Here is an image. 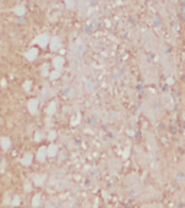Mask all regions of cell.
I'll return each mask as SVG.
<instances>
[{
	"mask_svg": "<svg viewBox=\"0 0 185 208\" xmlns=\"http://www.w3.org/2000/svg\"><path fill=\"white\" fill-rule=\"evenodd\" d=\"M0 143H2V148H3V149H9V148H10V139H7V137H3Z\"/></svg>",
	"mask_w": 185,
	"mask_h": 208,
	"instance_id": "cell-1",
	"label": "cell"
},
{
	"mask_svg": "<svg viewBox=\"0 0 185 208\" xmlns=\"http://www.w3.org/2000/svg\"><path fill=\"white\" fill-rule=\"evenodd\" d=\"M31 159H32V156H31L29 153H26V155H25V158H23V160H22V162H23V165H29V163H31Z\"/></svg>",
	"mask_w": 185,
	"mask_h": 208,
	"instance_id": "cell-3",
	"label": "cell"
},
{
	"mask_svg": "<svg viewBox=\"0 0 185 208\" xmlns=\"http://www.w3.org/2000/svg\"><path fill=\"white\" fill-rule=\"evenodd\" d=\"M35 55H36V51H35V49H32V51L28 54V59H33V58H35Z\"/></svg>",
	"mask_w": 185,
	"mask_h": 208,
	"instance_id": "cell-5",
	"label": "cell"
},
{
	"mask_svg": "<svg viewBox=\"0 0 185 208\" xmlns=\"http://www.w3.org/2000/svg\"><path fill=\"white\" fill-rule=\"evenodd\" d=\"M29 110H31L32 113H35V110H36V100L29 101Z\"/></svg>",
	"mask_w": 185,
	"mask_h": 208,
	"instance_id": "cell-2",
	"label": "cell"
},
{
	"mask_svg": "<svg viewBox=\"0 0 185 208\" xmlns=\"http://www.w3.org/2000/svg\"><path fill=\"white\" fill-rule=\"evenodd\" d=\"M39 159H44V152H39Z\"/></svg>",
	"mask_w": 185,
	"mask_h": 208,
	"instance_id": "cell-8",
	"label": "cell"
},
{
	"mask_svg": "<svg viewBox=\"0 0 185 208\" xmlns=\"http://www.w3.org/2000/svg\"><path fill=\"white\" fill-rule=\"evenodd\" d=\"M18 204H19V198L16 196V198L13 199V205H18Z\"/></svg>",
	"mask_w": 185,
	"mask_h": 208,
	"instance_id": "cell-6",
	"label": "cell"
},
{
	"mask_svg": "<svg viewBox=\"0 0 185 208\" xmlns=\"http://www.w3.org/2000/svg\"><path fill=\"white\" fill-rule=\"evenodd\" d=\"M5 201H6V204H9V202H10V196H9V195H6V198H5Z\"/></svg>",
	"mask_w": 185,
	"mask_h": 208,
	"instance_id": "cell-7",
	"label": "cell"
},
{
	"mask_svg": "<svg viewBox=\"0 0 185 208\" xmlns=\"http://www.w3.org/2000/svg\"><path fill=\"white\" fill-rule=\"evenodd\" d=\"M15 13L19 15V16H22V15L25 13V7H22V6H20V7H16V9H15Z\"/></svg>",
	"mask_w": 185,
	"mask_h": 208,
	"instance_id": "cell-4",
	"label": "cell"
}]
</instances>
